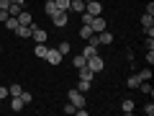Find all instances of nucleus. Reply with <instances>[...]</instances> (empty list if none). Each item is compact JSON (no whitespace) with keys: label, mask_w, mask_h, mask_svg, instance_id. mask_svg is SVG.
Here are the masks:
<instances>
[{"label":"nucleus","mask_w":154,"mask_h":116,"mask_svg":"<svg viewBox=\"0 0 154 116\" xmlns=\"http://www.w3.org/2000/svg\"><path fill=\"white\" fill-rule=\"evenodd\" d=\"M77 90L88 93V90H90V80H80V83H77Z\"/></svg>","instance_id":"nucleus-24"},{"label":"nucleus","mask_w":154,"mask_h":116,"mask_svg":"<svg viewBox=\"0 0 154 116\" xmlns=\"http://www.w3.org/2000/svg\"><path fill=\"white\" fill-rule=\"evenodd\" d=\"M77 72H80V80H90V83H93V77H95V72L90 70L88 65H85V67H80V70H77Z\"/></svg>","instance_id":"nucleus-13"},{"label":"nucleus","mask_w":154,"mask_h":116,"mask_svg":"<svg viewBox=\"0 0 154 116\" xmlns=\"http://www.w3.org/2000/svg\"><path fill=\"white\" fill-rule=\"evenodd\" d=\"M21 93H23V85H18V83L8 85V95H21Z\"/></svg>","instance_id":"nucleus-17"},{"label":"nucleus","mask_w":154,"mask_h":116,"mask_svg":"<svg viewBox=\"0 0 154 116\" xmlns=\"http://www.w3.org/2000/svg\"><path fill=\"white\" fill-rule=\"evenodd\" d=\"M144 114H146V116H154V103H152V101L144 106Z\"/></svg>","instance_id":"nucleus-28"},{"label":"nucleus","mask_w":154,"mask_h":116,"mask_svg":"<svg viewBox=\"0 0 154 116\" xmlns=\"http://www.w3.org/2000/svg\"><path fill=\"white\" fill-rule=\"evenodd\" d=\"M18 23H21V26H31V23H33V16H31V13H28V11H23V8H21V13H18Z\"/></svg>","instance_id":"nucleus-7"},{"label":"nucleus","mask_w":154,"mask_h":116,"mask_svg":"<svg viewBox=\"0 0 154 116\" xmlns=\"http://www.w3.org/2000/svg\"><path fill=\"white\" fill-rule=\"evenodd\" d=\"M18 98H21V101H23V103H26V106H28V103H31V101H33V95H31V93H28V90H23V93H21V95H18Z\"/></svg>","instance_id":"nucleus-25"},{"label":"nucleus","mask_w":154,"mask_h":116,"mask_svg":"<svg viewBox=\"0 0 154 116\" xmlns=\"http://www.w3.org/2000/svg\"><path fill=\"white\" fill-rule=\"evenodd\" d=\"M8 98V88H0V101H5Z\"/></svg>","instance_id":"nucleus-32"},{"label":"nucleus","mask_w":154,"mask_h":116,"mask_svg":"<svg viewBox=\"0 0 154 116\" xmlns=\"http://www.w3.org/2000/svg\"><path fill=\"white\" fill-rule=\"evenodd\" d=\"M18 13H21V5H8V16H18Z\"/></svg>","instance_id":"nucleus-27"},{"label":"nucleus","mask_w":154,"mask_h":116,"mask_svg":"<svg viewBox=\"0 0 154 116\" xmlns=\"http://www.w3.org/2000/svg\"><path fill=\"white\" fill-rule=\"evenodd\" d=\"M85 13H90V16H100V13H103V3H100V0L85 3Z\"/></svg>","instance_id":"nucleus-4"},{"label":"nucleus","mask_w":154,"mask_h":116,"mask_svg":"<svg viewBox=\"0 0 154 116\" xmlns=\"http://www.w3.org/2000/svg\"><path fill=\"white\" fill-rule=\"evenodd\" d=\"M51 3H54V0H51Z\"/></svg>","instance_id":"nucleus-36"},{"label":"nucleus","mask_w":154,"mask_h":116,"mask_svg":"<svg viewBox=\"0 0 154 116\" xmlns=\"http://www.w3.org/2000/svg\"><path fill=\"white\" fill-rule=\"evenodd\" d=\"M90 26H93V31H95V34H100V31H105V28H108V23H105V18H103V16H95L93 21H90Z\"/></svg>","instance_id":"nucleus-6"},{"label":"nucleus","mask_w":154,"mask_h":116,"mask_svg":"<svg viewBox=\"0 0 154 116\" xmlns=\"http://www.w3.org/2000/svg\"><path fill=\"white\" fill-rule=\"evenodd\" d=\"M11 3H13V5H21V8H23V0H11Z\"/></svg>","instance_id":"nucleus-33"},{"label":"nucleus","mask_w":154,"mask_h":116,"mask_svg":"<svg viewBox=\"0 0 154 116\" xmlns=\"http://www.w3.org/2000/svg\"><path fill=\"white\" fill-rule=\"evenodd\" d=\"M93 34H95V31H93V26H88V23H82V28H80V36H82L85 41H88V39L93 36Z\"/></svg>","instance_id":"nucleus-16"},{"label":"nucleus","mask_w":154,"mask_h":116,"mask_svg":"<svg viewBox=\"0 0 154 116\" xmlns=\"http://www.w3.org/2000/svg\"><path fill=\"white\" fill-rule=\"evenodd\" d=\"M134 108H136V106H134V101H131V98H123V101H121V111H123L126 116H131V114H134Z\"/></svg>","instance_id":"nucleus-11"},{"label":"nucleus","mask_w":154,"mask_h":116,"mask_svg":"<svg viewBox=\"0 0 154 116\" xmlns=\"http://www.w3.org/2000/svg\"><path fill=\"white\" fill-rule=\"evenodd\" d=\"M13 34H16L18 39H28V36H31V26H21V23H18Z\"/></svg>","instance_id":"nucleus-10"},{"label":"nucleus","mask_w":154,"mask_h":116,"mask_svg":"<svg viewBox=\"0 0 154 116\" xmlns=\"http://www.w3.org/2000/svg\"><path fill=\"white\" fill-rule=\"evenodd\" d=\"M44 60L46 62H49V65H59V62H62V52L59 49H46V57H44Z\"/></svg>","instance_id":"nucleus-5"},{"label":"nucleus","mask_w":154,"mask_h":116,"mask_svg":"<svg viewBox=\"0 0 154 116\" xmlns=\"http://www.w3.org/2000/svg\"><path fill=\"white\" fill-rule=\"evenodd\" d=\"M139 83H141V80H139V75H131V77L126 80V85H128V88H139Z\"/></svg>","instance_id":"nucleus-22"},{"label":"nucleus","mask_w":154,"mask_h":116,"mask_svg":"<svg viewBox=\"0 0 154 116\" xmlns=\"http://www.w3.org/2000/svg\"><path fill=\"white\" fill-rule=\"evenodd\" d=\"M88 67L98 75V72H103V67H105V62H103V57H98V54H93V57H88Z\"/></svg>","instance_id":"nucleus-3"},{"label":"nucleus","mask_w":154,"mask_h":116,"mask_svg":"<svg viewBox=\"0 0 154 116\" xmlns=\"http://www.w3.org/2000/svg\"><path fill=\"white\" fill-rule=\"evenodd\" d=\"M85 3H93V0H85Z\"/></svg>","instance_id":"nucleus-34"},{"label":"nucleus","mask_w":154,"mask_h":116,"mask_svg":"<svg viewBox=\"0 0 154 116\" xmlns=\"http://www.w3.org/2000/svg\"><path fill=\"white\" fill-rule=\"evenodd\" d=\"M146 62H149V65H154V49H146Z\"/></svg>","instance_id":"nucleus-31"},{"label":"nucleus","mask_w":154,"mask_h":116,"mask_svg":"<svg viewBox=\"0 0 154 116\" xmlns=\"http://www.w3.org/2000/svg\"><path fill=\"white\" fill-rule=\"evenodd\" d=\"M44 11H46V16H51V18H54L57 13H59V8H57L54 3H51V0H46V3H44Z\"/></svg>","instance_id":"nucleus-14"},{"label":"nucleus","mask_w":154,"mask_h":116,"mask_svg":"<svg viewBox=\"0 0 154 116\" xmlns=\"http://www.w3.org/2000/svg\"><path fill=\"white\" fill-rule=\"evenodd\" d=\"M57 49L62 52V57H64V54H69V41H62V44L57 47Z\"/></svg>","instance_id":"nucleus-26"},{"label":"nucleus","mask_w":154,"mask_h":116,"mask_svg":"<svg viewBox=\"0 0 154 116\" xmlns=\"http://www.w3.org/2000/svg\"><path fill=\"white\" fill-rule=\"evenodd\" d=\"M69 3L72 0H54V5L59 8V11H69Z\"/></svg>","instance_id":"nucleus-21"},{"label":"nucleus","mask_w":154,"mask_h":116,"mask_svg":"<svg viewBox=\"0 0 154 116\" xmlns=\"http://www.w3.org/2000/svg\"><path fill=\"white\" fill-rule=\"evenodd\" d=\"M72 65H75L77 70H80V67H85V65H88V60H85L82 54H77V57H72Z\"/></svg>","instance_id":"nucleus-19"},{"label":"nucleus","mask_w":154,"mask_h":116,"mask_svg":"<svg viewBox=\"0 0 154 116\" xmlns=\"http://www.w3.org/2000/svg\"><path fill=\"white\" fill-rule=\"evenodd\" d=\"M95 36H98L100 47H103V44H113V34H110L108 28H105V31H100V34H95Z\"/></svg>","instance_id":"nucleus-9"},{"label":"nucleus","mask_w":154,"mask_h":116,"mask_svg":"<svg viewBox=\"0 0 154 116\" xmlns=\"http://www.w3.org/2000/svg\"><path fill=\"white\" fill-rule=\"evenodd\" d=\"M67 101H69L72 106H77V108H82V106L88 103V101H85V93H82V90H77V88L67 90Z\"/></svg>","instance_id":"nucleus-1"},{"label":"nucleus","mask_w":154,"mask_h":116,"mask_svg":"<svg viewBox=\"0 0 154 116\" xmlns=\"http://www.w3.org/2000/svg\"><path fill=\"white\" fill-rule=\"evenodd\" d=\"M31 39L36 41V44H46V39H49V34H46L44 28H38V26H33V23H31Z\"/></svg>","instance_id":"nucleus-2"},{"label":"nucleus","mask_w":154,"mask_h":116,"mask_svg":"<svg viewBox=\"0 0 154 116\" xmlns=\"http://www.w3.org/2000/svg\"><path fill=\"white\" fill-rule=\"evenodd\" d=\"M139 80H152V70H149V67H144V70L139 72Z\"/></svg>","instance_id":"nucleus-23"},{"label":"nucleus","mask_w":154,"mask_h":116,"mask_svg":"<svg viewBox=\"0 0 154 116\" xmlns=\"http://www.w3.org/2000/svg\"><path fill=\"white\" fill-rule=\"evenodd\" d=\"M69 11L82 13V11H85V0H72V3H69Z\"/></svg>","instance_id":"nucleus-15"},{"label":"nucleus","mask_w":154,"mask_h":116,"mask_svg":"<svg viewBox=\"0 0 154 116\" xmlns=\"http://www.w3.org/2000/svg\"><path fill=\"white\" fill-rule=\"evenodd\" d=\"M0 52H3V47H0Z\"/></svg>","instance_id":"nucleus-35"},{"label":"nucleus","mask_w":154,"mask_h":116,"mask_svg":"<svg viewBox=\"0 0 154 116\" xmlns=\"http://www.w3.org/2000/svg\"><path fill=\"white\" fill-rule=\"evenodd\" d=\"M51 21H54L57 28H64V26H67V11H59L54 18H51Z\"/></svg>","instance_id":"nucleus-8"},{"label":"nucleus","mask_w":154,"mask_h":116,"mask_svg":"<svg viewBox=\"0 0 154 116\" xmlns=\"http://www.w3.org/2000/svg\"><path fill=\"white\" fill-rule=\"evenodd\" d=\"M75 111H77V106H72L69 101H67V106H64V114H75Z\"/></svg>","instance_id":"nucleus-29"},{"label":"nucleus","mask_w":154,"mask_h":116,"mask_svg":"<svg viewBox=\"0 0 154 116\" xmlns=\"http://www.w3.org/2000/svg\"><path fill=\"white\" fill-rule=\"evenodd\" d=\"M3 23H5V28H11V31H16V26H18V18H16V16H8V18H5Z\"/></svg>","instance_id":"nucleus-18"},{"label":"nucleus","mask_w":154,"mask_h":116,"mask_svg":"<svg viewBox=\"0 0 154 116\" xmlns=\"http://www.w3.org/2000/svg\"><path fill=\"white\" fill-rule=\"evenodd\" d=\"M46 49H49V47H46V44H36V49H33V54H36V57H41V60H44V57H46Z\"/></svg>","instance_id":"nucleus-20"},{"label":"nucleus","mask_w":154,"mask_h":116,"mask_svg":"<svg viewBox=\"0 0 154 116\" xmlns=\"http://www.w3.org/2000/svg\"><path fill=\"white\" fill-rule=\"evenodd\" d=\"M144 47H146V49H154V36H146V41H144Z\"/></svg>","instance_id":"nucleus-30"},{"label":"nucleus","mask_w":154,"mask_h":116,"mask_svg":"<svg viewBox=\"0 0 154 116\" xmlns=\"http://www.w3.org/2000/svg\"><path fill=\"white\" fill-rule=\"evenodd\" d=\"M23 108H26V103H23L18 95H11V111H16V114H18V111H23Z\"/></svg>","instance_id":"nucleus-12"}]
</instances>
